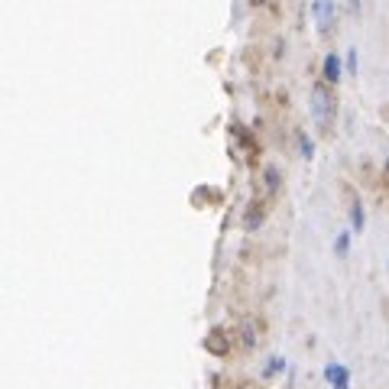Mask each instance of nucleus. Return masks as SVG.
Listing matches in <instances>:
<instances>
[{"instance_id": "f257e3e1", "label": "nucleus", "mask_w": 389, "mask_h": 389, "mask_svg": "<svg viewBox=\"0 0 389 389\" xmlns=\"http://www.w3.org/2000/svg\"><path fill=\"white\" fill-rule=\"evenodd\" d=\"M312 117H315V123L321 127V130H331V127H334V117H338V97H334L331 85H325V81H318V85L312 88Z\"/></svg>"}, {"instance_id": "f03ea898", "label": "nucleus", "mask_w": 389, "mask_h": 389, "mask_svg": "<svg viewBox=\"0 0 389 389\" xmlns=\"http://www.w3.org/2000/svg\"><path fill=\"white\" fill-rule=\"evenodd\" d=\"M312 16H315L318 36H331V29H334V23H338L334 0H312Z\"/></svg>"}, {"instance_id": "7ed1b4c3", "label": "nucleus", "mask_w": 389, "mask_h": 389, "mask_svg": "<svg viewBox=\"0 0 389 389\" xmlns=\"http://www.w3.org/2000/svg\"><path fill=\"white\" fill-rule=\"evenodd\" d=\"M344 72H347V65H344V59H340V52H328L325 62H321V81L334 88V85H340Z\"/></svg>"}, {"instance_id": "20e7f679", "label": "nucleus", "mask_w": 389, "mask_h": 389, "mask_svg": "<svg viewBox=\"0 0 389 389\" xmlns=\"http://www.w3.org/2000/svg\"><path fill=\"white\" fill-rule=\"evenodd\" d=\"M325 383H328L331 389H351V366L331 360V364L325 366Z\"/></svg>"}, {"instance_id": "39448f33", "label": "nucleus", "mask_w": 389, "mask_h": 389, "mask_svg": "<svg viewBox=\"0 0 389 389\" xmlns=\"http://www.w3.org/2000/svg\"><path fill=\"white\" fill-rule=\"evenodd\" d=\"M266 201L269 198H256L253 205L247 208V214H243V227H247L250 234L263 227V221H266Z\"/></svg>"}, {"instance_id": "423d86ee", "label": "nucleus", "mask_w": 389, "mask_h": 389, "mask_svg": "<svg viewBox=\"0 0 389 389\" xmlns=\"http://www.w3.org/2000/svg\"><path fill=\"white\" fill-rule=\"evenodd\" d=\"M351 231H353V237L366 231V208H364V201H360L357 194L351 198Z\"/></svg>"}, {"instance_id": "0eeeda50", "label": "nucleus", "mask_w": 389, "mask_h": 389, "mask_svg": "<svg viewBox=\"0 0 389 389\" xmlns=\"http://www.w3.org/2000/svg\"><path fill=\"white\" fill-rule=\"evenodd\" d=\"M282 188V175L276 166H266L263 169V198H273V194H279Z\"/></svg>"}, {"instance_id": "6e6552de", "label": "nucleus", "mask_w": 389, "mask_h": 389, "mask_svg": "<svg viewBox=\"0 0 389 389\" xmlns=\"http://www.w3.org/2000/svg\"><path fill=\"white\" fill-rule=\"evenodd\" d=\"M353 250V231L347 227V231H340L338 237H334V256H340V260H347Z\"/></svg>"}, {"instance_id": "1a4fd4ad", "label": "nucleus", "mask_w": 389, "mask_h": 389, "mask_svg": "<svg viewBox=\"0 0 389 389\" xmlns=\"http://www.w3.org/2000/svg\"><path fill=\"white\" fill-rule=\"evenodd\" d=\"M295 136H299V153H302V159H315V143H312V136L305 134V130H295Z\"/></svg>"}, {"instance_id": "9d476101", "label": "nucleus", "mask_w": 389, "mask_h": 389, "mask_svg": "<svg viewBox=\"0 0 389 389\" xmlns=\"http://www.w3.org/2000/svg\"><path fill=\"white\" fill-rule=\"evenodd\" d=\"M344 65H347V75L360 72V52H357V46H351L347 52H344Z\"/></svg>"}, {"instance_id": "9b49d317", "label": "nucleus", "mask_w": 389, "mask_h": 389, "mask_svg": "<svg viewBox=\"0 0 389 389\" xmlns=\"http://www.w3.org/2000/svg\"><path fill=\"white\" fill-rule=\"evenodd\" d=\"M282 370H286V357L276 353V357H269V364L263 366V377H276V373H282Z\"/></svg>"}, {"instance_id": "f8f14e48", "label": "nucleus", "mask_w": 389, "mask_h": 389, "mask_svg": "<svg viewBox=\"0 0 389 389\" xmlns=\"http://www.w3.org/2000/svg\"><path fill=\"white\" fill-rule=\"evenodd\" d=\"M253 344H256V334H253V328L247 325V328H243V347H253Z\"/></svg>"}, {"instance_id": "ddd939ff", "label": "nucleus", "mask_w": 389, "mask_h": 389, "mask_svg": "<svg viewBox=\"0 0 389 389\" xmlns=\"http://www.w3.org/2000/svg\"><path fill=\"white\" fill-rule=\"evenodd\" d=\"M347 3H351V10H353V13L364 10V0H347Z\"/></svg>"}, {"instance_id": "4468645a", "label": "nucleus", "mask_w": 389, "mask_h": 389, "mask_svg": "<svg viewBox=\"0 0 389 389\" xmlns=\"http://www.w3.org/2000/svg\"><path fill=\"white\" fill-rule=\"evenodd\" d=\"M386 175H389V153H386Z\"/></svg>"}, {"instance_id": "2eb2a0df", "label": "nucleus", "mask_w": 389, "mask_h": 389, "mask_svg": "<svg viewBox=\"0 0 389 389\" xmlns=\"http://www.w3.org/2000/svg\"><path fill=\"white\" fill-rule=\"evenodd\" d=\"M250 3H266V0H250Z\"/></svg>"}, {"instance_id": "dca6fc26", "label": "nucleus", "mask_w": 389, "mask_h": 389, "mask_svg": "<svg viewBox=\"0 0 389 389\" xmlns=\"http://www.w3.org/2000/svg\"><path fill=\"white\" fill-rule=\"evenodd\" d=\"M386 266H389V263H386Z\"/></svg>"}]
</instances>
